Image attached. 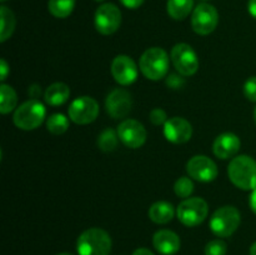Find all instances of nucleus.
Wrapping results in <instances>:
<instances>
[{
	"instance_id": "20",
	"label": "nucleus",
	"mask_w": 256,
	"mask_h": 255,
	"mask_svg": "<svg viewBox=\"0 0 256 255\" xmlns=\"http://www.w3.org/2000/svg\"><path fill=\"white\" fill-rule=\"evenodd\" d=\"M194 0H168L166 10L170 18L175 20H184L192 12Z\"/></svg>"
},
{
	"instance_id": "1",
	"label": "nucleus",
	"mask_w": 256,
	"mask_h": 255,
	"mask_svg": "<svg viewBox=\"0 0 256 255\" xmlns=\"http://www.w3.org/2000/svg\"><path fill=\"white\" fill-rule=\"evenodd\" d=\"M228 175L232 184L242 190L256 189V160L249 155L232 158L228 166Z\"/></svg>"
},
{
	"instance_id": "3",
	"label": "nucleus",
	"mask_w": 256,
	"mask_h": 255,
	"mask_svg": "<svg viewBox=\"0 0 256 255\" xmlns=\"http://www.w3.org/2000/svg\"><path fill=\"white\" fill-rule=\"evenodd\" d=\"M139 65L146 79L160 80L169 72V55L162 48H150L142 55Z\"/></svg>"
},
{
	"instance_id": "6",
	"label": "nucleus",
	"mask_w": 256,
	"mask_h": 255,
	"mask_svg": "<svg viewBox=\"0 0 256 255\" xmlns=\"http://www.w3.org/2000/svg\"><path fill=\"white\" fill-rule=\"evenodd\" d=\"M209 206L208 202L202 198H189L182 200L176 209L178 219L185 226H198L202 224L208 216Z\"/></svg>"
},
{
	"instance_id": "41",
	"label": "nucleus",
	"mask_w": 256,
	"mask_h": 255,
	"mask_svg": "<svg viewBox=\"0 0 256 255\" xmlns=\"http://www.w3.org/2000/svg\"><path fill=\"white\" fill-rule=\"evenodd\" d=\"M0 2H6V0H0Z\"/></svg>"
},
{
	"instance_id": "11",
	"label": "nucleus",
	"mask_w": 256,
	"mask_h": 255,
	"mask_svg": "<svg viewBox=\"0 0 256 255\" xmlns=\"http://www.w3.org/2000/svg\"><path fill=\"white\" fill-rule=\"evenodd\" d=\"M118 135L122 144L130 149L142 148L146 142V130L144 125L134 119H126L120 122Z\"/></svg>"
},
{
	"instance_id": "31",
	"label": "nucleus",
	"mask_w": 256,
	"mask_h": 255,
	"mask_svg": "<svg viewBox=\"0 0 256 255\" xmlns=\"http://www.w3.org/2000/svg\"><path fill=\"white\" fill-rule=\"evenodd\" d=\"M144 2L145 0H120V2L128 9H138L144 4Z\"/></svg>"
},
{
	"instance_id": "24",
	"label": "nucleus",
	"mask_w": 256,
	"mask_h": 255,
	"mask_svg": "<svg viewBox=\"0 0 256 255\" xmlns=\"http://www.w3.org/2000/svg\"><path fill=\"white\" fill-rule=\"evenodd\" d=\"M46 129L52 134L62 135L69 129V120L64 114H60V112L52 114L46 119Z\"/></svg>"
},
{
	"instance_id": "5",
	"label": "nucleus",
	"mask_w": 256,
	"mask_h": 255,
	"mask_svg": "<svg viewBox=\"0 0 256 255\" xmlns=\"http://www.w3.org/2000/svg\"><path fill=\"white\" fill-rule=\"evenodd\" d=\"M242 222L239 210L232 205L222 206L212 214L210 219V229L216 236L228 238L234 234Z\"/></svg>"
},
{
	"instance_id": "22",
	"label": "nucleus",
	"mask_w": 256,
	"mask_h": 255,
	"mask_svg": "<svg viewBox=\"0 0 256 255\" xmlns=\"http://www.w3.org/2000/svg\"><path fill=\"white\" fill-rule=\"evenodd\" d=\"M18 96L15 90L10 85L2 84L0 86V112L8 114L16 106Z\"/></svg>"
},
{
	"instance_id": "40",
	"label": "nucleus",
	"mask_w": 256,
	"mask_h": 255,
	"mask_svg": "<svg viewBox=\"0 0 256 255\" xmlns=\"http://www.w3.org/2000/svg\"><path fill=\"white\" fill-rule=\"evenodd\" d=\"M95 2H104V0H95Z\"/></svg>"
},
{
	"instance_id": "13",
	"label": "nucleus",
	"mask_w": 256,
	"mask_h": 255,
	"mask_svg": "<svg viewBox=\"0 0 256 255\" xmlns=\"http://www.w3.org/2000/svg\"><path fill=\"white\" fill-rule=\"evenodd\" d=\"M132 106V95L122 88H116L106 96L105 108L108 114L114 119H122L130 112Z\"/></svg>"
},
{
	"instance_id": "39",
	"label": "nucleus",
	"mask_w": 256,
	"mask_h": 255,
	"mask_svg": "<svg viewBox=\"0 0 256 255\" xmlns=\"http://www.w3.org/2000/svg\"><path fill=\"white\" fill-rule=\"evenodd\" d=\"M254 119H255V122H256V106H255V110H254Z\"/></svg>"
},
{
	"instance_id": "32",
	"label": "nucleus",
	"mask_w": 256,
	"mask_h": 255,
	"mask_svg": "<svg viewBox=\"0 0 256 255\" xmlns=\"http://www.w3.org/2000/svg\"><path fill=\"white\" fill-rule=\"evenodd\" d=\"M8 74H9V65L4 59H2L0 60V80L4 82L8 78Z\"/></svg>"
},
{
	"instance_id": "21",
	"label": "nucleus",
	"mask_w": 256,
	"mask_h": 255,
	"mask_svg": "<svg viewBox=\"0 0 256 255\" xmlns=\"http://www.w3.org/2000/svg\"><path fill=\"white\" fill-rule=\"evenodd\" d=\"M0 20H2V29H0V42H4L12 35L15 29L14 12L6 6H0Z\"/></svg>"
},
{
	"instance_id": "7",
	"label": "nucleus",
	"mask_w": 256,
	"mask_h": 255,
	"mask_svg": "<svg viewBox=\"0 0 256 255\" xmlns=\"http://www.w3.org/2000/svg\"><path fill=\"white\" fill-rule=\"evenodd\" d=\"M172 65L182 76H192L199 69V59L195 50L185 42H179L172 49Z\"/></svg>"
},
{
	"instance_id": "10",
	"label": "nucleus",
	"mask_w": 256,
	"mask_h": 255,
	"mask_svg": "<svg viewBox=\"0 0 256 255\" xmlns=\"http://www.w3.org/2000/svg\"><path fill=\"white\" fill-rule=\"evenodd\" d=\"M99 115V104L94 98L80 96L70 104L69 118L79 125H86L94 122Z\"/></svg>"
},
{
	"instance_id": "17",
	"label": "nucleus",
	"mask_w": 256,
	"mask_h": 255,
	"mask_svg": "<svg viewBox=\"0 0 256 255\" xmlns=\"http://www.w3.org/2000/svg\"><path fill=\"white\" fill-rule=\"evenodd\" d=\"M154 248L162 255H174L180 249V238L172 230H159L152 238Z\"/></svg>"
},
{
	"instance_id": "38",
	"label": "nucleus",
	"mask_w": 256,
	"mask_h": 255,
	"mask_svg": "<svg viewBox=\"0 0 256 255\" xmlns=\"http://www.w3.org/2000/svg\"><path fill=\"white\" fill-rule=\"evenodd\" d=\"M58 255H72V254H69V252H60V254Z\"/></svg>"
},
{
	"instance_id": "23",
	"label": "nucleus",
	"mask_w": 256,
	"mask_h": 255,
	"mask_svg": "<svg viewBox=\"0 0 256 255\" xmlns=\"http://www.w3.org/2000/svg\"><path fill=\"white\" fill-rule=\"evenodd\" d=\"M75 6V0H49L48 9L50 14L59 19H65L72 12Z\"/></svg>"
},
{
	"instance_id": "19",
	"label": "nucleus",
	"mask_w": 256,
	"mask_h": 255,
	"mask_svg": "<svg viewBox=\"0 0 256 255\" xmlns=\"http://www.w3.org/2000/svg\"><path fill=\"white\" fill-rule=\"evenodd\" d=\"M174 215V206L168 202H154L149 209V218L155 224H168L172 222Z\"/></svg>"
},
{
	"instance_id": "15",
	"label": "nucleus",
	"mask_w": 256,
	"mask_h": 255,
	"mask_svg": "<svg viewBox=\"0 0 256 255\" xmlns=\"http://www.w3.org/2000/svg\"><path fill=\"white\" fill-rule=\"evenodd\" d=\"M164 135L166 140L174 144H184L192 139V126L186 119L174 116L164 125Z\"/></svg>"
},
{
	"instance_id": "36",
	"label": "nucleus",
	"mask_w": 256,
	"mask_h": 255,
	"mask_svg": "<svg viewBox=\"0 0 256 255\" xmlns=\"http://www.w3.org/2000/svg\"><path fill=\"white\" fill-rule=\"evenodd\" d=\"M132 255H154V254H152L149 249H146V248H139V249H136L134 252H132Z\"/></svg>"
},
{
	"instance_id": "33",
	"label": "nucleus",
	"mask_w": 256,
	"mask_h": 255,
	"mask_svg": "<svg viewBox=\"0 0 256 255\" xmlns=\"http://www.w3.org/2000/svg\"><path fill=\"white\" fill-rule=\"evenodd\" d=\"M248 10H249V14L254 19H256V0H249V2H248Z\"/></svg>"
},
{
	"instance_id": "9",
	"label": "nucleus",
	"mask_w": 256,
	"mask_h": 255,
	"mask_svg": "<svg viewBox=\"0 0 256 255\" xmlns=\"http://www.w3.org/2000/svg\"><path fill=\"white\" fill-rule=\"evenodd\" d=\"M218 22H219V14L212 4L202 2L192 12V26L196 34L209 35L216 29Z\"/></svg>"
},
{
	"instance_id": "27",
	"label": "nucleus",
	"mask_w": 256,
	"mask_h": 255,
	"mask_svg": "<svg viewBox=\"0 0 256 255\" xmlns=\"http://www.w3.org/2000/svg\"><path fill=\"white\" fill-rule=\"evenodd\" d=\"M228 245L224 240H212L205 246V255H226Z\"/></svg>"
},
{
	"instance_id": "14",
	"label": "nucleus",
	"mask_w": 256,
	"mask_h": 255,
	"mask_svg": "<svg viewBox=\"0 0 256 255\" xmlns=\"http://www.w3.org/2000/svg\"><path fill=\"white\" fill-rule=\"evenodd\" d=\"M138 66L128 55H118L112 62V74L120 85H130L136 80Z\"/></svg>"
},
{
	"instance_id": "35",
	"label": "nucleus",
	"mask_w": 256,
	"mask_h": 255,
	"mask_svg": "<svg viewBox=\"0 0 256 255\" xmlns=\"http://www.w3.org/2000/svg\"><path fill=\"white\" fill-rule=\"evenodd\" d=\"M249 202H250V208H252V210L256 214V189L252 190V195H250Z\"/></svg>"
},
{
	"instance_id": "18",
	"label": "nucleus",
	"mask_w": 256,
	"mask_h": 255,
	"mask_svg": "<svg viewBox=\"0 0 256 255\" xmlns=\"http://www.w3.org/2000/svg\"><path fill=\"white\" fill-rule=\"evenodd\" d=\"M70 96V88L65 82H54L45 90L44 99L46 104L52 106H59L65 104Z\"/></svg>"
},
{
	"instance_id": "37",
	"label": "nucleus",
	"mask_w": 256,
	"mask_h": 255,
	"mask_svg": "<svg viewBox=\"0 0 256 255\" xmlns=\"http://www.w3.org/2000/svg\"><path fill=\"white\" fill-rule=\"evenodd\" d=\"M250 255H256V242L250 248Z\"/></svg>"
},
{
	"instance_id": "25",
	"label": "nucleus",
	"mask_w": 256,
	"mask_h": 255,
	"mask_svg": "<svg viewBox=\"0 0 256 255\" xmlns=\"http://www.w3.org/2000/svg\"><path fill=\"white\" fill-rule=\"evenodd\" d=\"M118 138H119V135L112 129L108 128V129L102 130V134L98 138V146L105 152H112L118 145Z\"/></svg>"
},
{
	"instance_id": "29",
	"label": "nucleus",
	"mask_w": 256,
	"mask_h": 255,
	"mask_svg": "<svg viewBox=\"0 0 256 255\" xmlns=\"http://www.w3.org/2000/svg\"><path fill=\"white\" fill-rule=\"evenodd\" d=\"M168 120L166 112L162 108H155L150 112V122L154 125H165Z\"/></svg>"
},
{
	"instance_id": "34",
	"label": "nucleus",
	"mask_w": 256,
	"mask_h": 255,
	"mask_svg": "<svg viewBox=\"0 0 256 255\" xmlns=\"http://www.w3.org/2000/svg\"><path fill=\"white\" fill-rule=\"evenodd\" d=\"M29 94H30V96L38 98L40 94H42V89H40L38 85H32V88H29Z\"/></svg>"
},
{
	"instance_id": "8",
	"label": "nucleus",
	"mask_w": 256,
	"mask_h": 255,
	"mask_svg": "<svg viewBox=\"0 0 256 255\" xmlns=\"http://www.w3.org/2000/svg\"><path fill=\"white\" fill-rule=\"evenodd\" d=\"M95 28L102 35H112L122 24V12L112 2L102 4L95 12Z\"/></svg>"
},
{
	"instance_id": "12",
	"label": "nucleus",
	"mask_w": 256,
	"mask_h": 255,
	"mask_svg": "<svg viewBox=\"0 0 256 255\" xmlns=\"http://www.w3.org/2000/svg\"><path fill=\"white\" fill-rule=\"evenodd\" d=\"M186 172L190 178L202 182H210L216 179L218 166L210 158L205 155H195L188 162Z\"/></svg>"
},
{
	"instance_id": "30",
	"label": "nucleus",
	"mask_w": 256,
	"mask_h": 255,
	"mask_svg": "<svg viewBox=\"0 0 256 255\" xmlns=\"http://www.w3.org/2000/svg\"><path fill=\"white\" fill-rule=\"evenodd\" d=\"M166 84L169 85L172 89H179V88H182V85H184V79H182L180 75L172 74L169 78H168Z\"/></svg>"
},
{
	"instance_id": "26",
	"label": "nucleus",
	"mask_w": 256,
	"mask_h": 255,
	"mask_svg": "<svg viewBox=\"0 0 256 255\" xmlns=\"http://www.w3.org/2000/svg\"><path fill=\"white\" fill-rule=\"evenodd\" d=\"M174 192L179 198H189L194 192V182L188 176L179 178L174 184Z\"/></svg>"
},
{
	"instance_id": "28",
	"label": "nucleus",
	"mask_w": 256,
	"mask_h": 255,
	"mask_svg": "<svg viewBox=\"0 0 256 255\" xmlns=\"http://www.w3.org/2000/svg\"><path fill=\"white\" fill-rule=\"evenodd\" d=\"M244 95L250 102H256V76H250L245 82Z\"/></svg>"
},
{
	"instance_id": "4",
	"label": "nucleus",
	"mask_w": 256,
	"mask_h": 255,
	"mask_svg": "<svg viewBox=\"0 0 256 255\" xmlns=\"http://www.w3.org/2000/svg\"><path fill=\"white\" fill-rule=\"evenodd\" d=\"M45 110L44 104L36 99L28 100V102H22L14 112V124L16 128L22 130H34L42 125L44 122Z\"/></svg>"
},
{
	"instance_id": "16",
	"label": "nucleus",
	"mask_w": 256,
	"mask_h": 255,
	"mask_svg": "<svg viewBox=\"0 0 256 255\" xmlns=\"http://www.w3.org/2000/svg\"><path fill=\"white\" fill-rule=\"evenodd\" d=\"M240 146H242V142L238 135H235L234 132H222L215 139L212 144V152L215 156L225 160L234 156L240 150Z\"/></svg>"
},
{
	"instance_id": "2",
	"label": "nucleus",
	"mask_w": 256,
	"mask_h": 255,
	"mask_svg": "<svg viewBox=\"0 0 256 255\" xmlns=\"http://www.w3.org/2000/svg\"><path fill=\"white\" fill-rule=\"evenodd\" d=\"M112 245V238L105 230L90 228L78 238L76 250L79 255H109Z\"/></svg>"
}]
</instances>
